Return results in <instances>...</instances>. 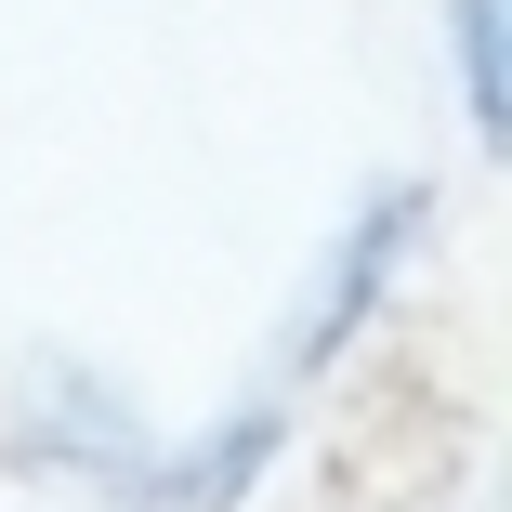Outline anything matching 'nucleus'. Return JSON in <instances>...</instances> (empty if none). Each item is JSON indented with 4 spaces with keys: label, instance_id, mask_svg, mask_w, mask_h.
<instances>
[{
    "label": "nucleus",
    "instance_id": "1",
    "mask_svg": "<svg viewBox=\"0 0 512 512\" xmlns=\"http://www.w3.org/2000/svg\"><path fill=\"white\" fill-rule=\"evenodd\" d=\"M407 237H421V184H381L368 211L316 250V276H302V302H289V329H276V368H263V394H289L302 368H329L355 329H368V302L394 289V263H407Z\"/></svg>",
    "mask_w": 512,
    "mask_h": 512
},
{
    "label": "nucleus",
    "instance_id": "2",
    "mask_svg": "<svg viewBox=\"0 0 512 512\" xmlns=\"http://www.w3.org/2000/svg\"><path fill=\"white\" fill-rule=\"evenodd\" d=\"M289 447V394H237V407H211V421H197L184 447H158L145 460V499H171V512H237L250 486H263V460Z\"/></svg>",
    "mask_w": 512,
    "mask_h": 512
},
{
    "label": "nucleus",
    "instance_id": "3",
    "mask_svg": "<svg viewBox=\"0 0 512 512\" xmlns=\"http://www.w3.org/2000/svg\"><path fill=\"white\" fill-rule=\"evenodd\" d=\"M499 14L512 0H447V53H460V106H473V132L499 145Z\"/></svg>",
    "mask_w": 512,
    "mask_h": 512
}]
</instances>
